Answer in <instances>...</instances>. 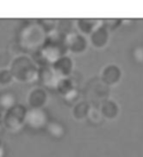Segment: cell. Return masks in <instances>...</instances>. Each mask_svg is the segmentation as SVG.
<instances>
[{
	"mask_svg": "<svg viewBox=\"0 0 143 157\" xmlns=\"http://www.w3.org/2000/svg\"><path fill=\"white\" fill-rule=\"evenodd\" d=\"M2 153V145H1V141H0V155Z\"/></svg>",
	"mask_w": 143,
	"mask_h": 157,
	"instance_id": "obj_6",
	"label": "cell"
},
{
	"mask_svg": "<svg viewBox=\"0 0 143 157\" xmlns=\"http://www.w3.org/2000/svg\"><path fill=\"white\" fill-rule=\"evenodd\" d=\"M13 102H14V100H13V97L11 96H9V95H5L2 97L1 99V105L6 108H10L11 106H13Z\"/></svg>",
	"mask_w": 143,
	"mask_h": 157,
	"instance_id": "obj_5",
	"label": "cell"
},
{
	"mask_svg": "<svg viewBox=\"0 0 143 157\" xmlns=\"http://www.w3.org/2000/svg\"><path fill=\"white\" fill-rule=\"evenodd\" d=\"M26 112L21 106H13L3 116V125L12 131L18 130L26 119Z\"/></svg>",
	"mask_w": 143,
	"mask_h": 157,
	"instance_id": "obj_2",
	"label": "cell"
},
{
	"mask_svg": "<svg viewBox=\"0 0 143 157\" xmlns=\"http://www.w3.org/2000/svg\"><path fill=\"white\" fill-rule=\"evenodd\" d=\"M10 72L13 77L20 81L32 80L35 76V68L32 61L24 56L18 57L12 61Z\"/></svg>",
	"mask_w": 143,
	"mask_h": 157,
	"instance_id": "obj_1",
	"label": "cell"
},
{
	"mask_svg": "<svg viewBox=\"0 0 143 157\" xmlns=\"http://www.w3.org/2000/svg\"><path fill=\"white\" fill-rule=\"evenodd\" d=\"M28 123L33 127H41L45 123L46 116L39 109H33L30 113H27L26 117Z\"/></svg>",
	"mask_w": 143,
	"mask_h": 157,
	"instance_id": "obj_3",
	"label": "cell"
},
{
	"mask_svg": "<svg viewBox=\"0 0 143 157\" xmlns=\"http://www.w3.org/2000/svg\"><path fill=\"white\" fill-rule=\"evenodd\" d=\"M14 78L10 70L3 69L0 71V84L1 85H9Z\"/></svg>",
	"mask_w": 143,
	"mask_h": 157,
	"instance_id": "obj_4",
	"label": "cell"
}]
</instances>
